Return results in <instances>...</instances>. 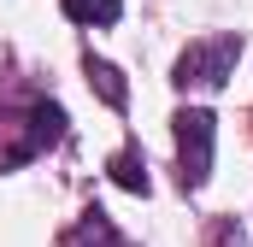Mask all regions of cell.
<instances>
[{"label":"cell","instance_id":"obj_1","mask_svg":"<svg viewBox=\"0 0 253 247\" xmlns=\"http://www.w3.org/2000/svg\"><path fill=\"white\" fill-rule=\"evenodd\" d=\"M242 59V41L236 36H212V41H189V53L177 59V82L183 88H224L230 71Z\"/></svg>","mask_w":253,"mask_h":247},{"label":"cell","instance_id":"obj_2","mask_svg":"<svg viewBox=\"0 0 253 247\" xmlns=\"http://www.w3.org/2000/svg\"><path fill=\"white\" fill-rule=\"evenodd\" d=\"M212 135H218V118L206 106L177 112V159H183V183L189 188H200L212 177Z\"/></svg>","mask_w":253,"mask_h":247},{"label":"cell","instance_id":"obj_3","mask_svg":"<svg viewBox=\"0 0 253 247\" xmlns=\"http://www.w3.org/2000/svg\"><path fill=\"white\" fill-rule=\"evenodd\" d=\"M36 129H30V141H24V147H18V153H12V159H24V153H36V147H42V141H59L65 135V112L59 106H53V100H42V106H36Z\"/></svg>","mask_w":253,"mask_h":247},{"label":"cell","instance_id":"obj_4","mask_svg":"<svg viewBox=\"0 0 253 247\" xmlns=\"http://www.w3.org/2000/svg\"><path fill=\"white\" fill-rule=\"evenodd\" d=\"M88 82L100 88V100H106L112 112H124V106H129V88H124V77H118V71H112L106 59H88Z\"/></svg>","mask_w":253,"mask_h":247},{"label":"cell","instance_id":"obj_5","mask_svg":"<svg viewBox=\"0 0 253 247\" xmlns=\"http://www.w3.org/2000/svg\"><path fill=\"white\" fill-rule=\"evenodd\" d=\"M124 0H65V18L71 24H118Z\"/></svg>","mask_w":253,"mask_h":247},{"label":"cell","instance_id":"obj_6","mask_svg":"<svg viewBox=\"0 0 253 247\" xmlns=\"http://www.w3.org/2000/svg\"><path fill=\"white\" fill-rule=\"evenodd\" d=\"M112 183L129 188V194H147V188H153V183H147V165H141V153H129V147H124V153L112 159Z\"/></svg>","mask_w":253,"mask_h":247}]
</instances>
